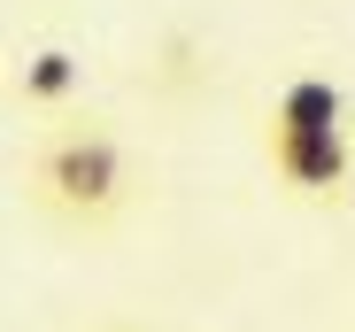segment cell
I'll use <instances>...</instances> for the list:
<instances>
[{
	"label": "cell",
	"mask_w": 355,
	"mask_h": 332,
	"mask_svg": "<svg viewBox=\"0 0 355 332\" xmlns=\"http://www.w3.org/2000/svg\"><path fill=\"white\" fill-rule=\"evenodd\" d=\"M263 171L278 178L286 201L340 209L355 193V124L340 132H302V124H263Z\"/></svg>",
	"instance_id": "7a4b0ae2"
},
{
	"label": "cell",
	"mask_w": 355,
	"mask_h": 332,
	"mask_svg": "<svg viewBox=\"0 0 355 332\" xmlns=\"http://www.w3.org/2000/svg\"><path fill=\"white\" fill-rule=\"evenodd\" d=\"M24 201L62 232H108L139 201V171L108 124H46L24 155Z\"/></svg>",
	"instance_id": "6da1fadb"
},
{
	"label": "cell",
	"mask_w": 355,
	"mask_h": 332,
	"mask_svg": "<svg viewBox=\"0 0 355 332\" xmlns=\"http://www.w3.org/2000/svg\"><path fill=\"white\" fill-rule=\"evenodd\" d=\"M347 116H355V108H347V93H340L324 70L278 78V93H270V108H263V124H302V132H340Z\"/></svg>",
	"instance_id": "277c9868"
},
{
	"label": "cell",
	"mask_w": 355,
	"mask_h": 332,
	"mask_svg": "<svg viewBox=\"0 0 355 332\" xmlns=\"http://www.w3.org/2000/svg\"><path fill=\"white\" fill-rule=\"evenodd\" d=\"M8 93H16L24 108H39V116H62V108L85 93V54H78V46H62V39L24 46L16 62H8Z\"/></svg>",
	"instance_id": "3957f363"
}]
</instances>
